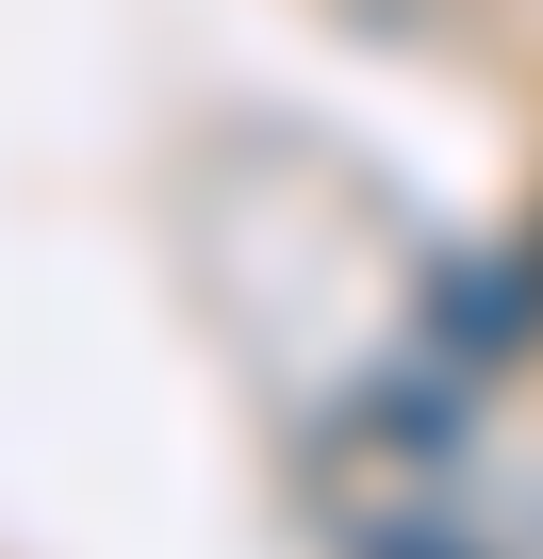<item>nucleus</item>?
Masks as SVG:
<instances>
[{
    "label": "nucleus",
    "mask_w": 543,
    "mask_h": 559,
    "mask_svg": "<svg viewBox=\"0 0 543 559\" xmlns=\"http://www.w3.org/2000/svg\"><path fill=\"white\" fill-rule=\"evenodd\" d=\"M527 297H543V247H527Z\"/></svg>",
    "instance_id": "nucleus-1"
}]
</instances>
